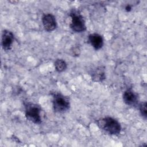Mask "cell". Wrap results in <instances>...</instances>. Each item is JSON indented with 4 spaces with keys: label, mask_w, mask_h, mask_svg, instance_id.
<instances>
[{
    "label": "cell",
    "mask_w": 147,
    "mask_h": 147,
    "mask_svg": "<svg viewBox=\"0 0 147 147\" xmlns=\"http://www.w3.org/2000/svg\"><path fill=\"white\" fill-rule=\"evenodd\" d=\"M96 125L100 129L111 135L119 134L122 129L119 122L110 117H106L98 119L96 121Z\"/></svg>",
    "instance_id": "cell-1"
},
{
    "label": "cell",
    "mask_w": 147,
    "mask_h": 147,
    "mask_svg": "<svg viewBox=\"0 0 147 147\" xmlns=\"http://www.w3.org/2000/svg\"><path fill=\"white\" fill-rule=\"evenodd\" d=\"M53 109L55 112L63 113L69 109L70 102L69 98L60 93L53 94Z\"/></svg>",
    "instance_id": "cell-2"
},
{
    "label": "cell",
    "mask_w": 147,
    "mask_h": 147,
    "mask_svg": "<svg viewBox=\"0 0 147 147\" xmlns=\"http://www.w3.org/2000/svg\"><path fill=\"white\" fill-rule=\"evenodd\" d=\"M25 107L26 119L35 124H40L42 120L41 109L40 106L33 103H27L25 105Z\"/></svg>",
    "instance_id": "cell-3"
},
{
    "label": "cell",
    "mask_w": 147,
    "mask_h": 147,
    "mask_svg": "<svg viewBox=\"0 0 147 147\" xmlns=\"http://www.w3.org/2000/svg\"><path fill=\"white\" fill-rule=\"evenodd\" d=\"M70 16L71 18L70 28L74 32L80 33L86 30L85 21L80 13L76 11H72L70 13Z\"/></svg>",
    "instance_id": "cell-4"
},
{
    "label": "cell",
    "mask_w": 147,
    "mask_h": 147,
    "mask_svg": "<svg viewBox=\"0 0 147 147\" xmlns=\"http://www.w3.org/2000/svg\"><path fill=\"white\" fill-rule=\"evenodd\" d=\"M42 23L45 30L47 32L53 31L57 28L55 17L51 13L44 14L42 16Z\"/></svg>",
    "instance_id": "cell-5"
},
{
    "label": "cell",
    "mask_w": 147,
    "mask_h": 147,
    "mask_svg": "<svg viewBox=\"0 0 147 147\" xmlns=\"http://www.w3.org/2000/svg\"><path fill=\"white\" fill-rule=\"evenodd\" d=\"M14 36L13 33L8 30H4L2 34V47L3 50L7 51L10 50L14 42Z\"/></svg>",
    "instance_id": "cell-6"
},
{
    "label": "cell",
    "mask_w": 147,
    "mask_h": 147,
    "mask_svg": "<svg viewBox=\"0 0 147 147\" xmlns=\"http://www.w3.org/2000/svg\"><path fill=\"white\" fill-rule=\"evenodd\" d=\"M88 41L95 50H99L103 46V38L99 34H90L88 37Z\"/></svg>",
    "instance_id": "cell-7"
},
{
    "label": "cell",
    "mask_w": 147,
    "mask_h": 147,
    "mask_svg": "<svg viewBox=\"0 0 147 147\" xmlns=\"http://www.w3.org/2000/svg\"><path fill=\"white\" fill-rule=\"evenodd\" d=\"M123 100L128 106L135 105L138 102V95L132 90H126L123 94Z\"/></svg>",
    "instance_id": "cell-8"
},
{
    "label": "cell",
    "mask_w": 147,
    "mask_h": 147,
    "mask_svg": "<svg viewBox=\"0 0 147 147\" xmlns=\"http://www.w3.org/2000/svg\"><path fill=\"white\" fill-rule=\"evenodd\" d=\"M90 75L91 79L95 82H102L106 79L105 68L102 66H99L92 69Z\"/></svg>",
    "instance_id": "cell-9"
},
{
    "label": "cell",
    "mask_w": 147,
    "mask_h": 147,
    "mask_svg": "<svg viewBox=\"0 0 147 147\" xmlns=\"http://www.w3.org/2000/svg\"><path fill=\"white\" fill-rule=\"evenodd\" d=\"M55 67L56 71L58 72H62L67 69V64L64 60L57 59L55 61Z\"/></svg>",
    "instance_id": "cell-10"
},
{
    "label": "cell",
    "mask_w": 147,
    "mask_h": 147,
    "mask_svg": "<svg viewBox=\"0 0 147 147\" xmlns=\"http://www.w3.org/2000/svg\"><path fill=\"white\" fill-rule=\"evenodd\" d=\"M140 112L142 117L146 119L147 117V111H146V102H144L140 103Z\"/></svg>",
    "instance_id": "cell-11"
},
{
    "label": "cell",
    "mask_w": 147,
    "mask_h": 147,
    "mask_svg": "<svg viewBox=\"0 0 147 147\" xmlns=\"http://www.w3.org/2000/svg\"><path fill=\"white\" fill-rule=\"evenodd\" d=\"M131 9V6L130 5H127L125 7V10L126 11H130Z\"/></svg>",
    "instance_id": "cell-12"
}]
</instances>
